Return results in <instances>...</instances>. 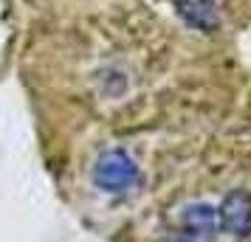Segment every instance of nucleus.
Segmentation results:
<instances>
[{
    "label": "nucleus",
    "mask_w": 251,
    "mask_h": 242,
    "mask_svg": "<svg viewBox=\"0 0 251 242\" xmlns=\"http://www.w3.org/2000/svg\"><path fill=\"white\" fill-rule=\"evenodd\" d=\"M93 183L107 195H125L138 183V163L125 150H104L93 163Z\"/></svg>",
    "instance_id": "f257e3e1"
},
{
    "label": "nucleus",
    "mask_w": 251,
    "mask_h": 242,
    "mask_svg": "<svg viewBox=\"0 0 251 242\" xmlns=\"http://www.w3.org/2000/svg\"><path fill=\"white\" fill-rule=\"evenodd\" d=\"M217 225L228 234H237V237L251 234V197L246 192L228 195L217 208Z\"/></svg>",
    "instance_id": "f03ea898"
},
{
    "label": "nucleus",
    "mask_w": 251,
    "mask_h": 242,
    "mask_svg": "<svg viewBox=\"0 0 251 242\" xmlns=\"http://www.w3.org/2000/svg\"><path fill=\"white\" fill-rule=\"evenodd\" d=\"M178 14L183 17V23L198 31H212L217 25L215 0H178Z\"/></svg>",
    "instance_id": "7ed1b4c3"
},
{
    "label": "nucleus",
    "mask_w": 251,
    "mask_h": 242,
    "mask_svg": "<svg viewBox=\"0 0 251 242\" xmlns=\"http://www.w3.org/2000/svg\"><path fill=\"white\" fill-rule=\"evenodd\" d=\"M183 231L186 237H206V234H215L217 228V208H212L209 203H195L183 211Z\"/></svg>",
    "instance_id": "20e7f679"
},
{
    "label": "nucleus",
    "mask_w": 251,
    "mask_h": 242,
    "mask_svg": "<svg viewBox=\"0 0 251 242\" xmlns=\"http://www.w3.org/2000/svg\"><path fill=\"white\" fill-rule=\"evenodd\" d=\"M175 242H192V240H189V237H178Z\"/></svg>",
    "instance_id": "39448f33"
}]
</instances>
